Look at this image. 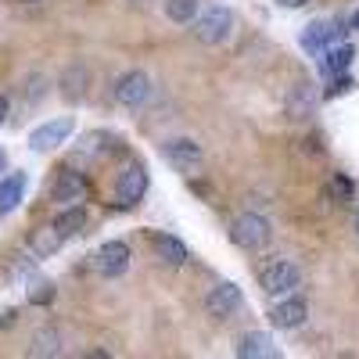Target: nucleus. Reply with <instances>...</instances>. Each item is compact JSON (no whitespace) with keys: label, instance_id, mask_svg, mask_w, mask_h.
I'll list each match as a JSON object with an SVG mask.
<instances>
[{"label":"nucleus","instance_id":"obj_1","mask_svg":"<svg viewBox=\"0 0 359 359\" xmlns=\"http://www.w3.org/2000/svg\"><path fill=\"white\" fill-rule=\"evenodd\" d=\"M233 33V11L223 4H205L198 8V15L191 18V36L205 47H219L226 43Z\"/></svg>","mask_w":359,"mask_h":359},{"label":"nucleus","instance_id":"obj_2","mask_svg":"<svg viewBox=\"0 0 359 359\" xmlns=\"http://www.w3.org/2000/svg\"><path fill=\"white\" fill-rule=\"evenodd\" d=\"M302 266L294 259H273L259 269V287L269 294V298H280V294H291L302 287Z\"/></svg>","mask_w":359,"mask_h":359},{"label":"nucleus","instance_id":"obj_3","mask_svg":"<svg viewBox=\"0 0 359 359\" xmlns=\"http://www.w3.org/2000/svg\"><path fill=\"white\" fill-rule=\"evenodd\" d=\"M230 241L245 252H259L273 241V223H269L262 212H241L233 223H230Z\"/></svg>","mask_w":359,"mask_h":359},{"label":"nucleus","instance_id":"obj_4","mask_svg":"<svg viewBox=\"0 0 359 359\" xmlns=\"http://www.w3.org/2000/svg\"><path fill=\"white\" fill-rule=\"evenodd\" d=\"M162 158L184 176H198L201 165H205V151H201V144L194 137H169L162 144Z\"/></svg>","mask_w":359,"mask_h":359},{"label":"nucleus","instance_id":"obj_5","mask_svg":"<svg viewBox=\"0 0 359 359\" xmlns=\"http://www.w3.org/2000/svg\"><path fill=\"white\" fill-rule=\"evenodd\" d=\"M151 97H155V83H151V76H147L144 69H133L126 76H118L115 101L123 104V108H144Z\"/></svg>","mask_w":359,"mask_h":359},{"label":"nucleus","instance_id":"obj_6","mask_svg":"<svg viewBox=\"0 0 359 359\" xmlns=\"http://www.w3.org/2000/svg\"><path fill=\"white\" fill-rule=\"evenodd\" d=\"M241 309H245V291L237 287L233 280H223V284H216L212 291L205 294V313L212 320H233Z\"/></svg>","mask_w":359,"mask_h":359},{"label":"nucleus","instance_id":"obj_7","mask_svg":"<svg viewBox=\"0 0 359 359\" xmlns=\"http://www.w3.org/2000/svg\"><path fill=\"white\" fill-rule=\"evenodd\" d=\"M269 323L277 327V331H298L306 320H309V306H306V298H298L294 291L291 294H280L273 306H269Z\"/></svg>","mask_w":359,"mask_h":359},{"label":"nucleus","instance_id":"obj_8","mask_svg":"<svg viewBox=\"0 0 359 359\" xmlns=\"http://www.w3.org/2000/svg\"><path fill=\"white\" fill-rule=\"evenodd\" d=\"M130 259H133L130 245L115 237V241H104V245L97 248V255H94V269H97V277L115 280V277H123L126 269H130Z\"/></svg>","mask_w":359,"mask_h":359},{"label":"nucleus","instance_id":"obj_9","mask_svg":"<svg viewBox=\"0 0 359 359\" xmlns=\"http://www.w3.org/2000/svg\"><path fill=\"white\" fill-rule=\"evenodd\" d=\"M144 194H147V169L133 162L115 180V205L118 208H133V205L144 201Z\"/></svg>","mask_w":359,"mask_h":359},{"label":"nucleus","instance_id":"obj_10","mask_svg":"<svg viewBox=\"0 0 359 359\" xmlns=\"http://www.w3.org/2000/svg\"><path fill=\"white\" fill-rule=\"evenodd\" d=\"M76 130V118L72 115H57V118H47V123H40L33 133H29V147L33 151H50V147L65 144Z\"/></svg>","mask_w":359,"mask_h":359},{"label":"nucleus","instance_id":"obj_11","mask_svg":"<svg viewBox=\"0 0 359 359\" xmlns=\"http://www.w3.org/2000/svg\"><path fill=\"white\" fill-rule=\"evenodd\" d=\"M316 111V86L313 83H294L287 86V97H284V115L291 118V123H306V118H313Z\"/></svg>","mask_w":359,"mask_h":359},{"label":"nucleus","instance_id":"obj_12","mask_svg":"<svg viewBox=\"0 0 359 359\" xmlns=\"http://www.w3.org/2000/svg\"><path fill=\"white\" fill-rule=\"evenodd\" d=\"M83 194H86L83 172L65 169V172H57V176L50 180V201H54V205H76V201H83Z\"/></svg>","mask_w":359,"mask_h":359},{"label":"nucleus","instance_id":"obj_13","mask_svg":"<svg viewBox=\"0 0 359 359\" xmlns=\"http://www.w3.org/2000/svg\"><path fill=\"white\" fill-rule=\"evenodd\" d=\"M233 352H237V359H273L277 345L266 331H248V334H241V341H237Z\"/></svg>","mask_w":359,"mask_h":359},{"label":"nucleus","instance_id":"obj_14","mask_svg":"<svg viewBox=\"0 0 359 359\" xmlns=\"http://www.w3.org/2000/svg\"><path fill=\"white\" fill-rule=\"evenodd\" d=\"M86 223H90L86 208L76 201V205H65L62 212H57V219H54L50 226L57 230V237H62V241H69V237H76V233H83V230H86Z\"/></svg>","mask_w":359,"mask_h":359},{"label":"nucleus","instance_id":"obj_15","mask_svg":"<svg viewBox=\"0 0 359 359\" xmlns=\"http://www.w3.org/2000/svg\"><path fill=\"white\" fill-rule=\"evenodd\" d=\"M151 248H155V255L165 262V266H184L191 255H187V245L180 241V237H172V233H155L151 237Z\"/></svg>","mask_w":359,"mask_h":359},{"label":"nucleus","instance_id":"obj_16","mask_svg":"<svg viewBox=\"0 0 359 359\" xmlns=\"http://www.w3.org/2000/svg\"><path fill=\"white\" fill-rule=\"evenodd\" d=\"M25 198V172H11L0 180V216H11Z\"/></svg>","mask_w":359,"mask_h":359},{"label":"nucleus","instance_id":"obj_17","mask_svg":"<svg viewBox=\"0 0 359 359\" xmlns=\"http://www.w3.org/2000/svg\"><path fill=\"white\" fill-rule=\"evenodd\" d=\"M323 72L327 76H341L352 62H355V47L352 43H331V47H323Z\"/></svg>","mask_w":359,"mask_h":359},{"label":"nucleus","instance_id":"obj_18","mask_svg":"<svg viewBox=\"0 0 359 359\" xmlns=\"http://www.w3.org/2000/svg\"><path fill=\"white\" fill-rule=\"evenodd\" d=\"M334 40H338L334 22H313V25H306V33H302V47L309 54H320L323 47H331Z\"/></svg>","mask_w":359,"mask_h":359},{"label":"nucleus","instance_id":"obj_19","mask_svg":"<svg viewBox=\"0 0 359 359\" xmlns=\"http://www.w3.org/2000/svg\"><path fill=\"white\" fill-rule=\"evenodd\" d=\"M62 352L65 348H62V331H57V327H40L33 334V345H29V355H40V359L62 355Z\"/></svg>","mask_w":359,"mask_h":359},{"label":"nucleus","instance_id":"obj_20","mask_svg":"<svg viewBox=\"0 0 359 359\" xmlns=\"http://www.w3.org/2000/svg\"><path fill=\"white\" fill-rule=\"evenodd\" d=\"M62 245H65V241L57 237V230H54V226H43V230L33 233V241H29V255H33V259H50Z\"/></svg>","mask_w":359,"mask_h":359},{"label":"nucleus","instance_id":"obj_21","mask_svg":"<svg viewBox=\"0 0 359 359\" xmlns=\"http://www.w3.org/2000/svg\"><path fill=\"white\" fill-rule=\"evenodd\" d=\"M198 8H201V0H162V15L176 25H191Z\"/></svg>","mask_w":359,"mask_h":359},{"label":"nucleus","instance_id":"obj_22","mask_svg":"<svg viewBox=\"0 0 359 359\" xmlns=\"http://www.w3.org/2000/svg\"><path fill=\"white\" fill-rule=\"evenodd\" d=\"M101 140H104V133H90V137L83 140V147H79V155H97V151H101V147H97Z\"/></svg>","mask_w":359,"mask_h":359},{"label":"nucleus","instance_id":"obj_23","mask_svg":"<svg viewBox=\"0 0 359 359\" xmlns=\"http://www.w3.org/2000/svg\"><path fill=\"white\" fill-rule=\"evenodd\" d=\"M352 191H355V187H352V180H348V176H334V194H338V198H345V201H348V198H352Z\"/></svg>","mask_w":359,"mask_h":359},{"label":"nucleus","instance_id":"obj_24","mask_svg":"<svg viewBox=\"0 0 359 359\" xmlns=\"http://www.w3.org/2000/svg\"><path fill=\"white\" fill-rule=\"evenodd\" d=\"M309 4V0H277V8H284V11H302Z\"/></svg>","mask_w":359,"mask_h":359},{"label":"nucleus","instance_id":"obj_25","mask_svg":"<svg viewBox=\"0 0 359 359\" xmlns=\"http://www.w3.org/2000/svg\"><path fill=\"white\" fill-rule=\"evenodd\" d=\"M4 123H8V101L0 97V126H4Z\"/></svg>","mask_w":359,"mask_h":359},{"label":"nucleus","instance_id":"obj_26","mask_svg":"<svg viewBox=\"0 0 359 359\" xmlns=\"http://www.w3.org/2000/svg\"><path fill=\"white\" fill-rule=\"evenodd\" d=\"M4 169H8V155H4V151H0V172H4Z\"/></svg>","mask_w":359,"mask_h":359},{"label":"nucleus","instance_id":"obj_27","mask_svg":"<svg viewBox=\"0 0 359 359\" xmlns=\"http://www.w3.org/2000/svg\"><path fill=\"white\" fill-rule=\"evenodd\" d=\"M22 4H40V0H22Z\"/></svg>","mask_w":359,"mask_h":359},{"label":"nucleus","instance_id":"obj_28","mask_svg":"<svg viewBox=\"0 0 359 359\" xmlns=\"http://www.w3.org/2000/svg\"><path fill=\"white\" fill-rule=\"evenodd\" d=\"M355 233H359V212H355Z\"/></svg>","mask_w":359,"mask_h":359},{"label":"nucleus","instance_id":"obj_29","mask_svg":"<svg viewBox=\"0 0 359 359\" xmlns=\"http://www.w3.org/2000/svg\"><path fill=\"white\" fill-rule=\"evenodd\" d=\"M133 4H147V0H133Z\"/></svg>","mask_w":359,"mask_h":359}]
</instances>
